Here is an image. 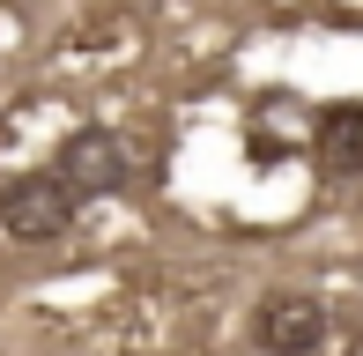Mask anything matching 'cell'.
I'll return each instance as SVG.
<instances>
[{"mask_svg": "<svg viewBox=\"0 0 363 356\" xmlns=\"http://www.w3.org/2000/svg\"><path fill=\"white\" fill-rule=\"evenodd\" d=\"M304 156L319 164V178H334V186L363 178V96H334V104L311 111Z\"/></svg>", "mask_w": 363, "mask_h": 356, "instance_id": "obj_4", "label": "cell"}, {"mask_svg": "<svg viewBox=\"0 0 363 356\" xmlns=\"http://www.w3.org/2000/svg\"><path fill=\"white\" fill-rule=\"evenodd\" d=\"M52 171H60V186L89 208V201H111V193L134 186V149H126V134H111V126H74V134L60 141Z\"/></svg>", "mask_w": 363, "mask_h": 356, "instance_id": "obj_2", "label": "cell"}, {"mask_svg": "<svg viewBox=\"0 0 363 356\" xmlns=\"http://www.w3.org/2000/svg\"><path fill=\"white\" fill-rule=\"evenodd\" d=\"M74 216H82V201L60 186L52 164L0 178V230H8L15 245H60V238L74 230Z\"/></svg>", "mask_w": 363, "mask_h": 356, "instance_id": "obj_1", "label": "cell"}, {"mask_svg": "<svg viewBox=\"0 0 363 356\" xmlns=\"http://www.w3.org/2000/svg\"><path fill=\"white\" fill-rule=\"evenodd\" d=\"M326 334H334V312L311 289H267L252 304V342L259 356H319Z\"/></svg>", "mask_w": 363, "mask_h": 356, "instance_id": "obj_3", "label": "cell"}]
</instances>
